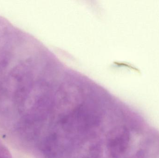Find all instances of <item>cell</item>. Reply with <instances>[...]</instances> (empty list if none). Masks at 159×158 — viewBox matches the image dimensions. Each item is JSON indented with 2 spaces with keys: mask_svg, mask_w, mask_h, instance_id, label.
Instances as JSON below:
<instances>
[{
  "mask_svg": "<svg viewBox=\"0 0 159 158\" xmlns=\"http://www.w3.org/2000/svg\"><path fill=\"white\" fill-rule=\"evenodd\" d=\"M130 135L128 129L123 126L114 128L107 138V148L112 158H121L129 145Z\"/></svg>",
  "mask_w": 159,
  "mask_h": 158,
  "instance_id": "cell-1",
  "label": "cell"
},
{
  "mask_svg": "<svg viewBox=\"0 0 159 158\" xmlns=\"http://www.w3.org/2000/svg\"><path fill=\"white\" fill-rule=\"evenodd\" d=\"M0 158H12L11 153L5 147L0 146Z\"/></svg>",
  "mask_w": 159,
  "mask_h": 158,
  "instance_id": "cell-2",
  "label": "cell"
},
{
  "mask_svg": "<svg viewBox=\"0 0 159 158\" xmlns=\"http://www.w3.org/2000/svg\"><path fill=\"white\" fill-rule=\"evenodd\" d=\"M129 158H147L146 155L143 150H139L133 156Z\"/></svg>",
  "mask_w": 159,
  "mask_h": 158,
  "instance_id": "cell-3",
  "label": "cell"
}]
</instances>
